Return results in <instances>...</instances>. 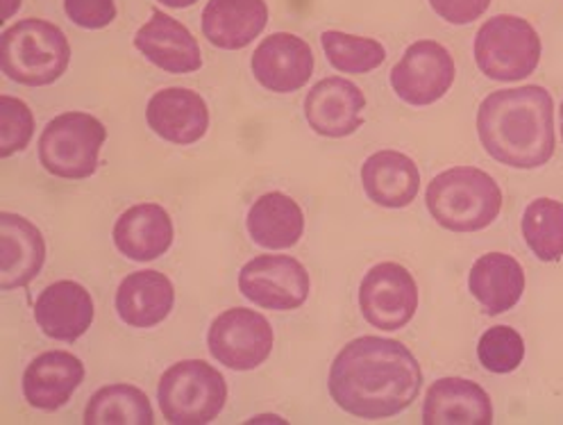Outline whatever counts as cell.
Returning a JSON list of instances; mask_svg holds the SVG:
<instances>
[{
	"label": "cell",
	"mask_w": 563,
	"mask_h": 425,
	"mask_svg": "<svg viewBox=\"0 0 563 425\" xmlns=\"http://www.w3.org/2000/svg\"><path fill=\"white\" fill-rule=\"evenodd\" d=\"M422 369L396 339L360 337L341 348L330 369V396L357 418L379 421L405 412L418 396Z\"/></svg>",
	"instance_id": "cell-1"
},
{
	"label": "cell",
	"mask_w": 563,
	"mask_h": 425,
	"mask_svg": "<svg viewBox=\"0 0 563 425\" xmlns=\"http://www.w3.org/2000/svg\"><path fill=\"white\" fill-rule=\"evenodd\" d=\"M484 151L511 168H539L554 155V100L541 85L500 89L477 112Z\"/></svg>",
	"instance_id": "cell-2"
},
{
	"label": "cell",
	"mask_w": 563,
	"mask_h": 425,
	"mask_svg": "<svg viewBox=\"0 0 563 425\" xmlns=\"http://www.w3.org/2000/svg\"><path fill=\"white\" fill-rule=\"evenodd\" d=\"M426 203L434 221L452 232H479L500 217L503 189L482 168L454 166L428 185Z\"/></svg>",
	"instance_id": "cell-3"
},
{
	"label": "cell",
	"mask_w": 563,
	"mask_h": 425,
	"mask_svg": "<svg viewBox=\"0 0 563 425\" xmlns=\"http://www.w3.org/2000/svg\"><path fill=\"white\" fill-rule=\"evenodd\" d=\"M70 62V46L62 28L44 19H23L0 40L3 74L25 87L57 83Z\"/></svg>",
	"instance_id": "cell-4"
},
{
	"label": "cell",
	"mask_w": 563,
	"mask_h": 425,
	"mask_svg": "<svg viewBox=\"0 0 563 425\" xmlns=\"http://www.w3.org/2000/svg\"><path fill=\"white\" fill-rule=\"evenodd\" d=\"M473 53L488 80L518 83L537 70L541 62V37L530 21L498 14L477 30Z\"/></svg>",
	"instance_id": "cell-5"
},
{
	"label": "cell",
	"mask_w": 563,
	"mask_h": 425,
	"mask_svg": "<svg viewBox=\"0 0 563 425\" xmlns=\"http://www.w3.org/2000/svg\"><path fill=\"white\" fill-rule=\"evenodd\" d=\"M157 401L168 423L205 425L214 421L228 401V384L221 371L202 360H185L164 371Z\"/></svg>",
	"instance_id": "cell-6"
},
{
	"label": "cell",
	"mask_w": 563,
	"mask_h": 425,
	"mask_svg": "<svg viewBox=\"0 0 563 425\" xmlns=\"http://www.w3.org/2000/svg\"><path fill=\"white\" fill-rule=\"evenodd\" d=\"M108 139L104 126L87 112L55 117L40 137L42 166L64 181L91 178L98 168L100 149Z\"/></svg>",
	"instance_id": "cell-7"
},
{
	"label": "cell",
	"mask_w": 563,
	"mask_h": 425,
	"mask_svg": "<svg viewBox=\"0 0 563 425\" xmlns=\"http://www.w3.org/2000/svg\"><path fill=\"white\" fill-rule=\"evenodd\" d=\"M275 344L268 318L249 307L221 312L209 328L207 346L211 358L232 371H253L262 367Z\"/></svg>",
	"instance_id": "cell-8"
},
{
	"label": "cell",
	"mask_w": 563,
	"mask_h": 425,
	"mask_svg": "<svg viewBox=\"0 0 563 425\" xmlns=\"http://www.w3.org/2000/svg\"><path fill=\"white\" fill-rule=\"evenodd\" d=\"M418 285L413 275L396 262L375 264L362 280L360 307L377 330H402L418 312Z\"/></svg>",
	"instance_id": "cell-9"
},
{
	"label": "cell",
	"mask_w": 563,
	"mask_h": 425,
	"mask_svg": "<svg viewBox=\"0 0 563 425\" xmlns=\"http://www.w3.org/2000/svg\"><path fill=\"white\" fill-rule=\"evenodd\" d=\"M239 290L257 307L289 312L307 303L311 280L296 258L260 255L241 269Z\"/></svg>",
	"instance_id": "cell-10"
},
{
	"label": "cell",
	"mask_w": 563,
	"mask_h": 425,
	"mask_svg": "<svg viewBox=\"0 0 563 425\" xmlns=\"http://www.w3.org/2000/svg\"><path fill=\"white\" fill-rule=\"evenodd\" d=\"M456 76L450 51L432 40L413 42L391 70V87L413 108H428L441 100Z\"/></svg>",
	"instance_id": "cell-11"
},
{
	"label": "cell",
	"mask_w": 563,
	"mask_h": 425,
	"mask_svg": "<svg viewBox=\"0 0 563 425\" xmlns=\"http://www.w3.org/2000/svg\"><path fill=\"white\" fill-rule=\"evenodd\" d=\"M364 91L345 78H325L316 83L305 98L307 123L316 134L330 139L355 134L364 126Z\"/></svg>",
	"instance_id": "cell-12"
},
{
	"label": "cell",
	"mask_w": 563,
	"mask_h": 425,
	"mask_svg": "<svg viewBox=\"0 0 563 425\" xmlns=\"http://www.w3.org/2000/svg\"><path fill=\"white\" fill-rule=\"evenodd\" d=\"M253 74L257 83L275 94L302 89L313 74L311 46L291 32H275L266 37L253 55Z\"/></svg>",
	"instance_id": "cell-13"
},
{
	"label": "cell",
	"mask_w": 563,
	"mask_h": 425,
	"mask_svg": "<svg viewBox=\"0 0 563 425\" xmlns=\"http://www.w3.org/2000/svg\"><path fill=\"white\" fill-rule=\"evenodd\" d=\"M134 46L166 74H194L202 66L200 46L189 28L159 10L136 30Z\"/></svg>",
	"instance_id": "cell-14"
},
{
	"label": "cell",
	"mask_w": 563,
	"mask_h": 425,
	"mask_svg": "<svg viewBox=\"0 0 563 425\" xmlns=\"http://www.w3.org/2000/svg\"><path fill=\"white\" fill-rule=\"evenodd\" d=\"M96 307L91 294L74 280H59L48 285L37 303H34V318L40 330L57 341H76L93 324Z\"/></svg>",
	"instance_id": "cell-15"
},
{
	"label": "cell",
	"mask_w": 563,
	"mask_h": 425,
	"mask_svg": "<svg viewBox=\"0 0 563 425\" xmlns=\"http://www.w3.org/2000/svg\"><path fill=\"white\" fill-rule=\"evenodd\" d=\"M46 262L40 228L25 217L3 211L0 217V285L5 292L27 287Z\"/></svg>",
	"instance_id": "cell-16"
},
{
	"label": "cell",
	"mask_w": 563,
	"mask_h": 425,
	"mask_svg": "<svg viewBox=\"0 0 563 425\" xmlns=\"http://www.w3.org/2000/svg\"><path fill=\"white\" fill-rule=\"evenodd\" d=\"M146 121L157 137L170 144L189 146L205 137L209 110L200 94L185 87H168L148 100Z\"/></svg>",
	"instance_id": "cell-17"
},
{
	"label": "cell",
	"mask_w": 563,
	"mask_h": 425,
	"mask_svg": "<svg viewBox=\"0 0 563 425\" xmlns=\"http://www.w3.org/2000/svg\"><path fill=\"white\" fill-rule=\"evenodd\" d=\"M85 380V364L74 352L48 350L34 358L23 373V396L34 410L64 407Z\"/></svg>",
	"instance_id": "cell-18"
},
{
	"label": "cell",
	"mask_w": 563,
	"mask_h": 425,
	"mask_svg": "<svg viewBox=\"0 0 563 425\" xmlns=\"http://www.w3.org/2000/svg\"><path fill=\"white\" fill-rule=\"evenodd\" d=\"M426 425H490L493 403L484 389L466 378H441L422 403Z\"/></svg>",
	"instance_id": "cell-19"
},
{
	"label": "cell",
	"mask_w": 563,
	"mask_h": 425,
	"mask_svg": "<svg viewBox=\"0 0 563 425\" xmlns=\"http://www.w3.org/2000/svg\"><path fill=\"white\" fill-rule=\"evenodd\" d=\"M268 23L264 0H209L202 10V34L211 46L239 51L253 44Z\"/></svg>",
	"instance_id": "cell-20"
},
{
	"label": "cell",
	"mask_w": 563,
	"mask_h": 425,
	"mask_svg": "<svg viewBox=\"0 0 563 425\" xmlns=\"http://www.w3.org/2000/svg\"><path fill=\"white\" fill-rule=\"evenodd\" d=\"M114 243L134 262H153L173 243V221L157 203H139L125 209L114 226Z\"/></svg>",
	"instance_id": "cell-21"
},
{
	"label": "cell",
	"mask_w": 563,
	"mask_h": 425,
	"mask_svg": "<svg viewBox=\"0 0 563 425\" xmlns=\"http://www.w3.org/2000/svg\"><path fill=\"white\" fill-rule=\"evenodd\" d=\"M175 305L173 282L159 271L130 273L117 292V312L130 328L148 330L166 322Z\"/></svg>",
	"instance_id": "cell-22"
},
{
	"label": "cell",
	"mask_w": 563,
	"mask_h": 425,
	"mask_svg": "<svg viewBox=\"0 0 563 425\" xmlns=\"http://www.w3.org/2000/svg\"><path fill=\"white\" fill-rule=\"evenodd\" d=\"M366 196L386 209L411 205L420 189V171L416 162L400 151H377L362 166Z\"/></svg>",
	"instance_id": "cell-23"
},
{
	"label": "cell",
	"mask_w": 563,
	"mask_h": 425,
	"mask_svg": "<svg viewBox=\"0 0 563 425\" xmlns=\"http://www.w3.org/2000/svg\"><path fill=\"white\" fill-rule=\"evenodd\" d=\"M468 290L486 314H505L525 294V269L507 253H486L471 269Z\"/></svg>",
	"instance_id": "cell-24"
},
{
	"label": "cell",
	"mask_w": 563,
	"mask_h": 425,
	"mask_svg": "<svg viewBox=\"0 0 563 425\" xmlns=\"http://www.w3.org/2000/svg\"><path fill=\"white\" fill-rule=\"evenodd\" d=\"M245 226L257 246L285 251L300 241L305 232V215L291 196L271 192L253 203Z\"/></svg>",
	"instance_id": "cell-25"
},
{
	"label": "cell",
	"mask_w": 563,
	"mask_h": 425,
	"mask_svg": "<svg viewBox=\"0 0 563 425\" xmlns=\"http://www.w3.org/2000/svg\"><path fill=\"white\" fill-rule=\"evenodd\" d=\"M153 421L148 396L125 382L98 389L85 410L87 425H151Z\"/></svg>",
	"instance_id": "cell-26"
},
{
	"label": "cell",
	"mask_w": 563,
	"mask_h": 425,
	"mask_svg": "<svg viewBox=\"0 0 563 425\" xmlns=\"http://www.w3.org/2000/svg\"><path fill=\"white\" fill-rule=\"evenodd\" d=\"M522 237L541 262H559L563 258V203L554 198H537L525 207Z\"/></svg>",
	"instance_id": "cell-27"
},
{
	"label": "cell",
	"mask_w": 563,
	"mask_h": 425,
	"mask_svg": "<svg viewBox=\"0 0 563 425\" xmlns=\"http://www.w3.org/2000/svg\"><path fill=\"white\" fill-rule=\"evenodd\" d=\"M321 44L328 62L341 74H368L386 59V51L377 40L357 34L328 30L321 34Z\"/></svg>",
	"instance_id": "cell-28"
},
{
	"label": "cell",
	"mask_w": 563,
	"mask_h": 425,
	"mask_svg": "<svg viewBox=\"0 0 563 425\" xmlns=\"http://www.w3.org/2000/svg\"><path fill=\"white\" fill-rule=\"evenodd\" d=\"M477 358L490 373H511L525 360V341L520 333L509 326H493L477 344Z\"/></svg>",
	"instance_id": "cell-29"
},
{
	"label": "cell",
	"mask_w": 563,
	"mask_h": 425,
	"mask_svg": "<svg viewBox=\"0 0 563 425\" xmlns=\"http://www.w3.org/2000/svg\"><path fill=\"white\" fill-rule=\"evenodd\" d=\"M34 134V117L14 96L0 98V155L12 157L23 151Z\"/></svg>",
	"instance_id": "cell-30"
},
{
	"label": "cell",
	"mask_w": 563,
	"mask_h": 425,
	"mask_svg": "<svg viewBox=\"0 0 563 425\" xmlns=\"http://www.w3.org/2000/svg\"><path fill=\"white\" fill-rule=\"evenodd\" d=\"M64 12L85 30H102L117 19L114 0H64Z\"/></svg>",
	"instance_id": "cell-31"
},
{
	"label": "cell",
	"mask_w": 563,
	"mask_h": 425,
	"mask_svg": "<svg viewBox=\"0 0 563 425\" xmlns=\"http://www.w3.org/2000/svg\"><path fill=\"white\" fill-rule=\"evenodd\" d=\"M432 10L452 25H468L477 21L490 6V0H430Z\"/></svg>",
	"instance_id": "cell-32"
},
{
	"label": "cell",
	"mask_w": 563,
	"mask_h": 425,
	"mask_svg": "<svg viewBox=\"0 0 563 425\" xmlns=\"http://www.w3.org/2000/svg\"><path fill=\"white\" fill-rule=\"evenodd\" d=\"M23 0H3V21H8L19 8H21Z\"/></svg>",
	"instance_id": "cell-33"
},
{
	"label": "cell",
	"mask_w": 563,
	"mask_h": 425,
	"mask_svg": "<svg viewBox=\"0 0 563 425\" xmlns=\"http://www.w3.org/2000/svg\"><path fill=\"white\" fill-rule=\"evenodd\" d=\"M159 3H164L166 8H173V10H183V8L198 3V0H159Z\"/></svg>",
	"instance_id": "cell-34"
},
{
	"label": "cell",
	"mask_w": 563,
	"mask_h": 425,
	"mask_svg": "<svg viewBox=\"0 0 563 425\" xmlns=\"http://www.w3.org/2000/svg\"><path fill=\"white\" fill-rule=\"evenodd\" d=\"M561 137H563V102H561Z\"/></svg>",
	"instance_id": "cell-35"
}]
</instances>
